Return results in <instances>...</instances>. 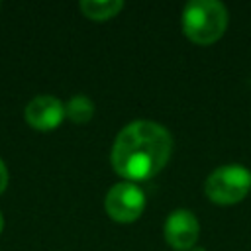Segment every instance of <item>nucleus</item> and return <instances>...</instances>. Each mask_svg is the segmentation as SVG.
Here are the masks:
<instances>
[{
    "mask_svg": "<svg viewBox=\"0 0 251 251\" xmlns=\"http://www.w3.org/2000/svg\"><path fill=\"white\" fill-rule=\"evenodd\" d=\"M173 153V135L169 129L151 120L127 124L112 145L110 161L114 171L127 182L155 176Z\"/></svg>",
    "mask_w": 251,
    "mask_h": 251,
    "instance_id": "nucleus-1",
    "label": "nucleus"
},
{
    "mask_svg": "<svg viewBox=\"0 0 251 251\" xmlns=\"http://www.w3.org/2000/svg\"><path fill=\"white\" fill-rule=\"evenodd\" d=\"M227 27V10L216 0H192L182 10V33L198 45L216 43Z\"/></svg>",
    "mask_w": 251,
    "mask_h": 251,
    "instance_id": "nucleus-2",
    "label": "nucleus"
},
{
    "mask_svg": "<svg viewBox=\"0 0 251 251\" xmlns=\"http://www.w3.org/2000/svg\"><path fill=\"white\" fill-rule=\"evenodd\" d=\"M251 188V173L243 165H222L214 169L206 182V196L218 206H231L241 202Z\"/></svg>",
    "mask_w": 251,
    "mask_h": 251,
    "instance_id": "nucleus-3",
    "label": "nucleus"
},
{
    "mask_svg": "<svg viewBox=\"0 0 251 251\" xmlns=\"http://www.w3.org/2000/svg\"><path fill=\"white\" fill-rule=\"evenodd\" d=\"M104 210L114 222L131 224L145 210V194L133 182H127V180L118 182L106 192Z\"/></svg>",
    "mask_w": 251,
    "mask_h": 251,
    "instance_id": "nucleus-4",
    "label": "nucleus"
},
{
    "mask_svg": "<svg viewBox=\"0 0 251 251\" xmlns=\"http://www.w3.org/2000/svg\"><path fill=\"white\" fill-rule=\"evenodd\" d=\"M200 235L198 218L190 210H175L165 222V239L173 249L188 251L196 245Z\"/></svg>",
    "mask_w": 251,
    "mask_h": 251,
    "instance_id": "nucleus-5",
    "label": "nucleus"
},
{
    "mask_svg": "<svg viewBox=\"0 0 251 251\" xmlns=\"http://www.w3.org/2000/svg\"><path fill=\"white\" fill-rule=\"evenodd\" d=\"M65 120V104L49 94L35 96L25 106V122L39 131H51Z\"/></svg>",
    "mask_w": 251,
    "mask_h": 251,
    "instance_id": "nucleus-6",
    "label": "nucleus"
},
{
    "mask_svg": "<svg viewBox=\"0 0 251 251\" xmlns=\"http://www.w3.org/2000/svg\"><path fill=\"white\" fill-rule=\"evenodd\" d=\"M122 8H124L122 0H82L80 2V12L88 20H96V22H104L118 16Z\"/></svg>",
    "mask_w": 251,
    "mask_h": 251,
    "instance_id": "nucleus-7",
    "label": "nucleus"
},
{
    "mask_svg": "<svg viewBox=\"0 0 251 251\" xmlns=\"http://www.w3.org/2000/svg\"><path fill=\"white\" fill-rule=\"evenodd\" d=\"M65 116L73 124H86L94 116V102L84 94H76L65 104Z\"/></svg>",
    "mask_w": 251,
    "mask_h": 251,
    "instance_id": "nucleus-8",
    "label": "nucleus"
},
{
    "mask_svg": "<svg viewBox=\"0 0 251 251\" xmlns=\"http://www.w3.org/2000/svg\"><path fill=\"white\" fill-rule=\"evenodd\" d=\"M6 186H8V169H6L4 161L0 159V194L6 190Z\"/></svg>",
    "mask_w": 251,
    "mask_h": 251,
    "instance_id": "nucleus-9",
    "label": "nucleus"
},
{
    "mask_svg": "<svg viewBox=\"0 0 251 251\" xmlns=\"http://www.w3.org/2000/svg\"><path fill=\"white\" fill-rule=\"evenodd\" d=\"M2 227H4V218H2V214H0V231H2Z\"/></svg>",
    "mask_w": 251,
    "mask_h": 251,
    "instance_id": "nucleus-10",
    "label": "nucleus"
}]
</instances>
